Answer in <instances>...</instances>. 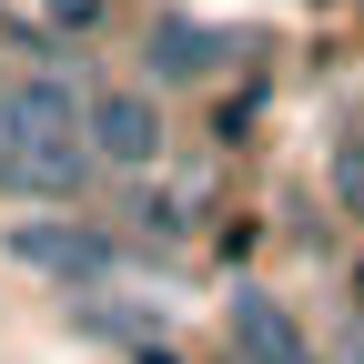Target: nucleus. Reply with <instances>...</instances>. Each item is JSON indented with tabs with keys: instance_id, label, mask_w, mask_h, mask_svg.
<instances>
[{
	"instance_id": "obj_1",
	"label": "nucleus",
	"mask_w": 364,
	"mask_h": 364,
	"mask_svg": "<svg viewBox=\"0 0 364 364\" xmlns=\"http://www.w3.org/2000/svg\"><path fill=\"white\" fill-rule=\"evenodd\" d=\"M11 263H31V273H61V284L81 294V284H112V233H91V223H21L11 233Z\"/></svg>"
},
{
	"instance_id": "obj_2",
	"label": "nucleus",
	"mask_w": 364,
	"mask_h": 364,
	"mask_svg": "<svg viewBox=\"0 0 364 364\" xmlns=\"http://www.w3.org/2000/svg\"><path fill=\"white\" fill-rule=\"evenodd\" d=\"M91 112H81V91L71 81H11L0 91V162L11 152H41V142H71Z\"/></svg>"
},
{
	"instance_id": "obj_3",
	"label": "nucleus",
	"mask_w": 364,
	"mask_h": 364,
	"mask_svg": "<svg viewBox=\"0 0 364 364\" xmlns=\"http://www.w3.org/2000/svg\"><path fill=\"white\" fill-rule=\"evenodd\" d=\"M223 324H233V354H243V364H324V354L304 344V324H294L273 294H253V284L233 294V314H223Z\"/></svg>"
},
{
	"instance_id": "obj_4",
	"label": "nucleus",
	"mask_w": 364,
	"mask_h": 364,
	"mask_svg": "<svg viewBox=\"0 0 364 364\" xmlns=\"http://www.w3.org/2000/svg\"><path fill=\"white\" fill-rule=\"evenodd\" d=\"M91 152L102 162H152L162 152V122H152L142 91H102V102H91Z\"/></svg>"
},
{
	"instance_id": "obj_5",
	"label": "nucleus",
	"mask_w": 364,
	"mask_h": 364,
	"mask_svg": "<svg viewBox=\"0 0 364 364\" xmlns=\"http://www.w3.org/2000/svg\"><path fill=\"white\" fill-rule=\"evenodd\" d=\"M223 51H233V41H223V31H203V21H152V81H203Z\"/></svg>"
},
{
	"instance_id": "obj_6",
	"label": "nucleus",
	"mask_w": 364,
	"mask_h": 364,
	"mask_svg": "<svg viewBox=\"0 0 364 364\" xmlns=\"http://www.w3.org/2000/svg\"><path fill=\"white\" fill-rule=\"evenodd\" d=\"M0 182H21V193H81V182H91V142L71 132V142H41V152H11V162H0Z\"/></svg>"
},
{
	"instance_id": "obj_7",
	"label": "nucleus",
	"mask_w": 364,
	"mask_h": 364,
	"mask_svg": "<svg viewBox=\"0 0 364 364\" xmlns=\"http://www.w3.org/2000/svg\"><path fill=\"white\" fill-rule=\"evenodd\" d=\"M324 172H334V203H344V213H364V132H344Z\"/></svg>"
},
{
	"instance_id": "obj_8",
	"label": "nucleus",
	"mask_w": 364,
	"mask_h": 364,
	"mask_svg": "<svg viewBox=\"0 0 364 364\" xmlns=\"http://www.w3.org/2000/svg\"><path fill=\"white\" fill-rule=\"evenodd\" d=\"M41 11H51V31H91V21H102V0H41Z\"/></svg>"
},
{
	"instance_id": "obj_9",
	"label": "nucleus",
	"mask_w": 364,
	"mask_h": 364,
	"mask_svg": "<svg viewBox=\"0 0 364 364\" xmlns=\"http://www.w3.org/2000/svg\"><path fill=\"white\" fill-rule=\"evenodd\" d=\"M334 364H364V324H354V334H344V344H334Z\"/></svg>"
}]
</instances>
